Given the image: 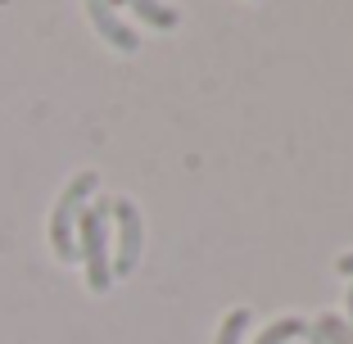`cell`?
<instances>
[{
  "label": "cell",
  "instance_id": "9",
  "mask_svg": "<svg viewBox=\"0 0 353 344\" xmlns=\"http://www.w3.org/2000/svg\"><path fill=\"white\" fill-rule=\"evenodd\" d=\"M344 308H349V322H344V326H349V335H353V285H349V299H344Z\"/></svg>",
  "mask_w": 353,
  "mask_h": 344
},
{
  "label": "cell",
  "instance_id": "2",
  "mask_svg": "<svg viewBox=\"0 0 353 344\" xmlns=\"http://www.w3.org/2000/svg\"><path fill=\"white\" fill-rule=\"evenodd\" d=\"M100 186V177L95 172H77L68 186H63V195L54 199V213H50V245L59 259H77V213L86 209V199H91V190Z\"/></svg>",
  "mask_w": 353,
  "mask_h": 344
},
{
  "label": "cell",
  "instance_id": "3",
  "mask_svg": "<svg viewBox=\"0 0 353 344\" xmlns=\"http://www.w3.org/2000/svg\"><path fill=\"white\" fill-rule=\"evenodd\" d=\"M109 218L118 222V254L109 259L114 276H132L136 263H141V250H145V227H141V209L132 199H114Z\"/></svg>",
  "mask_w": 353,
  "mask_h": 344
},
{
  "label": "cell",
  "instance_id": "7",
  "mask_svg": "<svg viewBox=\"0 0 353 344\" xmlns=\"http://www.w3.org/2000/svg\"><path fill=\"white\" fill-rule=\"evenodd\" d=\"M303 331H308L303 317H276V322L259 335V344H290V340H303Z\"/></svg>",
  "mask_w": 353,
  "mask_h": 344
},
{
  "label": "cell",
  "instance_id": "10",
  "mask_svg": "<svg viewBox=\"0 0 353 344\" xmlns=\"http://www.w3.org/2000/svg\"><path fill=\"white\" fill-rule=\"evenodd\" d=\"M290 344H299V340H290Z\"/></svg>",
  "mask_w": 353,
  "mask_h": 344
},
{
  "label": "cell",
  "instance_id": "5",
  "mask_svg": "<svg viewBox=\"0 0 353 344\" xmlns=\"http://www.w3.org/2000/svg\"><path fill=\"white\" fill-rule=\"evenodd\" d=\"M303 340L308 344H353V335H349V326H344L340 313H322L308 331H303Z\"/></svg>",
  "mask_w": 353,
  "mask_h": 344
},
{
  "label": "cell",
  "instance_id": "8",
  "mask_svg": "<svg viewBox=\"0 0 353 344\" xmlns=\"http://www.w3.org/2000/svg\"><path fill=\"white\" fill-rule=\"evenodd\" d=\"M245 326H250V308H231V313L222 317L218 344H240V340H245Z\"/></svg>",
  "mask_w": 353,
  "mask_h": 344
},
{
  "label": "cell",
  "instance_id": "6",
  "mask_svg": "<svg viewBox=\"0 0 353 344\" xmlns=\"http://www.w3.org/2000/svg\"><path fill=\"white\" fill-rule=\"evenodd\" d=\"M109 5H132L150 28H176V10L172 5H159V0H109Z\"/></svg>",
  "mask_w": 353,
  "mask_h": 344
},
{
  "label": "cell",
  "instance_id": "1",
  "mask_svg": "<svg viewBox=\"0 0 353 344\" xmlns=\"http://www.w3.org/2000/svg\"><path fill=\"white\" fill-rule=\"evenodd\" d=\"M109 209L114 199H95L91 209L77 213V254L86 263V285L104 294L114 285V267H109Z\"/></svg>",
  "mask_w": 353,
  "mask_h": 344
},
{
  "label": "cell",
  "instance_id": "4",
  "mask_svg": "<svg viewBox=\"0 0 353 344\" xmlns=\"http://www.w3.org/2000/svg\"><path fill=\"white\" fill-rule=\"evenodd\" d=\"M86 14H91L95 32H100V37L114 45V50H127V54H132L136 45H141V41H136V32L127 28L123 19H118V10L109 5V0H86Z\"/></svg>",
  "mask_w": 353,
  "mask_h": 344
}]
</instances>
